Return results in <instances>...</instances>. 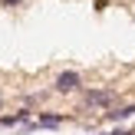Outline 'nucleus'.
<instances>
[{
  "mask_svg": "<svg viewBox=\"0 0 135 135\" xmlns=\"http://www.w3.org/2000/svg\"><path fill=\"white\" fill-rule=\"evenodd\" d=\"M0 3H3V7H13V3H20V0H0Z\"/></svg>",
  "mask_w": 135,
  "mask_h": 135,
  "instance_id": "423d86ee",
  "label": "nucleus"
},
{
  "mask_svg": "<svg viewBox=\"0 0 135 135\" xmlns=\"http://www.w3.org/2000/svg\"><path fill=\"white\" fill-rule=\"evenodd\" d=\"M63 122H66V115H56V112H40L36 122H33L30 129H59Z\"/></svg>",
  "mask_w": 135,
  "mask_h": 135,
  "instance_id": "7ed1b4c3",
  "label": "nucleus"
},
{
  "mask_svg": "<svg viewBox=\"0 0 135 135\" xmlns=\"http://www.w3.org/2000/svg\"><path fill=\"white\" fill-rule=\"evenodd\" d=\"M26 119H30V109H20V112H13V115H0V125H7V129H13V125L26 122Z\"/></svg>",
  "mask_w": 135,
  "mask_h": 135,
  "instance_id": "39448f33",
  "label": "nucleus"
},
{
  "mask_svg": "<svg viewBox=\"0 0 135 135\" xmlns=\"http://www.w3.org/2000/svg\"><path fill=\"white\" fill-rule=\"evenodd\" d=\"M132 115H135V105H119V109H109V112H105L109 122H125V119H132Z\"/></svg>",
  "mask_w": 135,
  "mask_h": 135,
  "instance_id": "20e7f679",
  "label": "nucleus"
},
{
  "mask_svg": "<svg viewBox=\"0 0 135 135\" xmlns=\"http://www.w3.org/2000/svg\"><path fill=\"white\" fill-rule=\"evenodd\" d=\"M83 102L89 105V109H112V105H115V92L112 89H86Z\"/></svg>",
  "mask_w": 135,
  "mask_h": 135,
  "instance_id": "f257e3e1",
  "label": "nucleus"
},
{
  "mask_svg": "<svg viewBox=\"0 0 135 135\" xmlns=\"http://www.w3.org/2000/svg\"><path fill=\"white\" fill-rule=\"evenodd\" d=\"M79 86H83V76L69 69V73H59V76H56V86H53V89L63 92V96H69V92H76Z\"/></svg>",
  "mask_w": 135,
  "mask_h": 135,
  "instance_id": "f03ea898",
  "label": "nucleus"
},
{
  "mask_svg": "<svg viewBox=\"0 0 135 135\" xmlns=\"http://www.w3.org/2000/svg\"><path fill=\"white\" fill-rule=\"evenodd\" d=\"M109 135H135V132H122V129H119V132H109Z\"/></svg>",
  "mask_w": 135,
  "mask_h": 135,
  "instance_id": "0eeeda50",
  "label": "nucleus"
}]
</instances>
